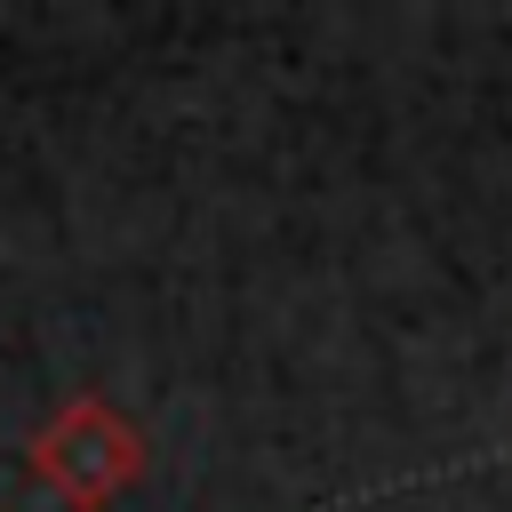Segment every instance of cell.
I'll return each mask as SVG.
<instances>
[{
    "label": "cell",
    "instance_id": "cell-1",
    "mask_svg": "<svg viewBox=\"0 0 512 512\" xmlns=\"http://www.w3.org/2000/svg\"><path fill=\"white\" fill-rule=\"evenodd\" d=\"M136 472H144V432H136L112 400H96V392L64 400V408L32 432V480H40L48 496H64L72 512H104L112 496L136 488Z\"/></svg>",
    "mask_w": 512,
    "mask_h": 512
}]
</instances>
